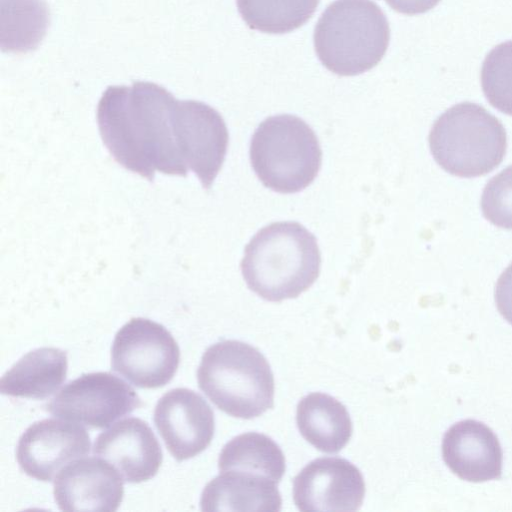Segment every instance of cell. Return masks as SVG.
<instances>
[{
	"instance_id": "cell-1",
	"label": "cell",
	"mask_w": 512,
	"mask_h": 512,
	"mask_svg": "<svg viewBox=\"0 0 512 512\" xmlns=\"http://www.w3.org/2000/svg\"><path fill=\"white\" fill-rule=\"evenodd\" d=\"M177 101L151 82L109 86L99 100L97 122L113 159L150 182L156 171L187 176L177 136Z\"/></svg>"
},
{
	"instance_id": "cell-2",
	"label": "cell",
	"mask_w": 512,
	"mask_h": 512,
	"mask_svg": "<svg viewBox=\"0 0 512 512\" xmlns=\"http://www.w3.org/2000/svg\"><path fill=\"white\" fill-rule=\"evenodd\" d=\"M321 257L315 236L297 222H275L259 230L245 247L243 278L263 299L296 298L318 278Z\"/></svg>"
},
{
	"instance_id": "cell-3",
	"label": "cell",
	"mask_w": 512,
	"mask_h": 512,
	"mask_svg": "<svg viewBox=\"0 0 512 512\" xmlns=\"http://www.w3.org/2000/svg\"><path fill=\"white\" fill-rule=\"evenodd\" d=\"M197 382L217 408L233 417L252 419L273 407L270 365L258 349L241 341L224 340L207 348Z\"/></svg>"
},
{
	"instance_id": "cell-4",
	"label": "cell",
	"mask_w": 512,
	"mask_h": 512,
	"mask_svg": "<svg viewBox=\"0 0 512 512\" xmlns=\"http://www.w3.org/2000/svg\"><path fill=\"white\" fill-rule=\"evenodd\" d=\"M314 47L321 63L340 76H355L376 66L389 45L390 28L372 0H336L319 18Z\"/></svg>"
},
{
	"instance_id": "cell-5",
	"label": "cell",
	"mask_w": 512,
	"mask_h": 512,
	"mask_svg": "<svg viewBox=\"0 0 512 512\" xmlns=\"http://www.w3.org/2000/svg\"><path fill=\"white\" fill-rule=\"evenodd\" d=\"M434 160L458 177H478L503 160L507 137L502 123L484 107L461 102L441 114L429 133Z\"/></svg>"
},
{
	"instance_id": "cell-6",
	"label": "cell",
	"mask_w": 512,
	"mask_h": 512,
	"mask_svg": "<svg viewBox=\"0 0 512 512\" xmlns=\"http://www.w3.org/2000/svg\"><path fill=\"white\" fill-rule=\"evenodd\" d=\"M250 161L259 180L279 193H296L316 178L322 159L318 138L299 117L266 118L250 142Z\"/></svg>"
},
{
	"instance_id": "cell-7",
	"label": "cell",
	"mask_w": 512,
	"mask_h": 512,
	"mask_svg": "<svg viewBox=\"0 0 512 512\" xmlns=\"http://www.w3.org/2000/svg\"><path fill=\"white\" fill-rule=\"evenodd\" d=\"M179 363V346L162 324L136 317L115 335L111 367L138 388L165 386L174 377Z\"/></svg>"
},
{
	"instance_id": "cell-8",
	"label": "cell",
	"mask_w": 512,
	"mask_h": 512,
	"mask_svg": "<svg viewBox=\"0 0 512 512\" xmlns=\"http://www.w3.org/2000/svg\"><path fill=\"white\" fill-rule=\"evenodd\" d=\"M142 406L135 390L110 372L82 374L69 381L46 405L57 418L102 429Z\"/></svg>"
},
{
	"instance_id": "cell-9",
	"label": "cell",
	"mask_w": 512,
	"mask_h": 512,
	"mask_svg": "<svg viewBox=\"0 0 512 512\" xmlns=\"http://www.w3.org/2000/svg\"><path fill=\"white\" fill-rule=\"evenodd\" d=\"M88 432L65 419H43L31 424L20 436L16 460L29 477L51 482L68 463L90 452Z\"/></svg>"
},
{
	"instance_id": "cell-10",
	"label": "cell",
	"mask_w": 512,
	"mask_h": 512,
	"mask_svg": "<svg viewBox=\"0 0 512 512\" xmlns=\"http://www.w3.org/2000/svg\"><path fill=\"white\" fill-rule=\"evenodd\" d=\"M153 420L167 450L178 462L203 452L214 436L212 408L188 388L166 392L155 406Z\"/></svg>"
},
{
	"instance_id": "cell-11",
	"label": "cell",
	"mask_w": 512,
	"mask_h": 512,
	"mask_svg": "<svg viewBox=\"0 0 512 512\" xmlns=\"http://www.w3.org/2000/svg\"><path fill=\"white\" fill-rule=\"evenodd\" d=\"M364 495L360 470L339 457L315 459L293 480V499L300 511H357Z\"/></svg>"
},
{
	"instance_id": "cell-12",
	"label": "cell",
	"mask_w": 512,
	"mask_h": 512,
	"mask_svg": "<svg viewBox=\"0 0 512 512\" xmlns=\"http://www.w3.org/2000/svg\"><path fill=\"white\" fill-rule=\"evenodd\" d=\"M123 481L106 460L81 457L58 472L54 480V500L62 511L114 512L124 496Z\"/></svg>"
},
{
	"instance_id": "cell-13",
	"label": "cell",
	"mask_w": 512,
	"mask_h": 512,
	"mask_svg": "<svg viewBox=\"0 0 512 512\" xmlns=\"http://www.w3.org/2000/svg\"><path fill=\"white\" fill-rule=\"evenodd\" d=\"M178 113L184 161L208 190L226 156L229 140L226 124L214 108L196 100H179Z\"/></svg>"
},
{
	"instance_id": "cell-14",
	"label": "cell",
	"mask_w": 512,
	"mask_h": 512,
	"mask_svg": "<svg viewBox=\"0 0 512 512\" xmlns=\"http://www.w3.org/2000/svg\"><path fill=\"white\" fill-rule=\"evenodd\" d=\"M93 454L113 465L128 483L153 478L163 460L154 432L146 421L137 417L118 421L100 433L94 441Z\"/></svg>"
},
{
	"instance_id": "cell-15",
	"label": "cell",
	"mask_w": 512,
	"mask_h": 512,
	"mask_svg": "<svg viewBox=\"0 0 512 512\" xmlns=\"http://www.w3.org/2000/svg\"><path fill=\"white\" fill-rule=\"evenodd\" d=\"M442 457L448 468L469 482L499 479L503 452L495 433L484 423L466 419L453 424L442 440Z\"/></svg>"
},
{
	"instance_id": "cell-16",
	"label": "cell",
	"mask_w": 512,
	"mask_h": 512,
	"mask_svg": "<svg viewBox=\"0 0 512 512\" xmlns=\"http://www.w3.org/2000/svg\"><path fill=\"white\" fill-rule=\"evenodd\" d=\"M277 482L252 474L223 471L204 488L202 511H272L281 510Z\"/></svg>"
},
{
	"instance_id": "cell-17",
	"label": "cell",
	"mask_w": 512,
	"mask_h": 512,
	"mask_svg": "<svg viewBox=\"0 0 512 512\" xmlns=\"http://www.w3.org/2000/svg\"><path fill=\"white\" fill-rule=\"evenodd\" d=\"M67 354L55 347H41L22 356L0 380V391L11 397L44 399L66 379Z\"/></svg>"
},
{
	"instance_id": "cell-18",
	"label": "cell",
	"mask_w": 512,
	"mask_h": 512,
	"mask_svg": "<svg viewBox=\"0 0 512 512\" xmlns=\"http://www.w3.org/2000/svg\"><path fill=\"white\" fill-rule=\"evenodd\" d=\"M296 422L303 438L325 453L339 452L352 435L346 407L325 393L304 396L297 405Z\"/></svg>"
},
{
	"instance_id": "cell-19",
	"label": "cell",
	"mask_w": 512,
	"mask_h": 512,
	"mask_svg": "<svg viewBox=\"0 0 512 512\" xmlns=\"http://www.w3.org/2000/svg\"><path fill=\"white\" fill-rule=\"evenodd\" d=\"M218 468L220 472H242L279 483L286 466L282 450L270 437L248 432L224 445L219 454Z\"/></svg>"
},
{
	"instance_id": "cell-20",
	"label": "cell",
	"mask_w": 512,
	"mask_h": 512,
	"mask_svg": "<svg viewBox=\"0 0 512 512\" xmlns=\"http://www.w3.org/2000/svg\"><path fill=\"white\" fill-rule=\"evenodd\" d=\"M1 49L25 53L35 50L46 35L50 13L45 0H0Z\"/></svg>"
},
{
	"instance_id": "cell-21",
	"label": "cell",
	"mask_w": 512,
	"mask_h": 512,
	"mask_svg": "<svg viewBox=\"0 0 512 512\" xmlns=\"http://www.w3.org/2000/svg\"><path fill=\"white\" fill-rule=\"evenodd\" d=\"M249 28L270 34L291 32L305 24L319 0H236Z\"/></svg>"
},
{
	"instance_id": "cell-22",
	"label": "cell",
	"mask_w": 512,
	"mask_h": 512,
	"mask_svg": "<svg viewBox=\"0 0 512 512\" xmlns=\"http://www.w3.org/2000/svg\"><path fill=\"white\" fill-rule=\"evenodd\" d=\"M482 91L500 112L512 116V40L496 45L481 68Z\"/></svg>"
},
{
	"instance_id": "cell-23",
	"label": "cell",
	"mask_w": 512,
	"mask_h": 512,
	"mask_svg": "<svg viewBox=\"0 0 512 512\" xmlns=\"http://www.w3.org/2000/svg\"><path fill=\"white\" fill-rule=\"evenodd\" d=\"M481 210L493 225L512 229V165L493 176L485 185Z\"/></svg>"
},
{
	"instance_id": "cell-24",
	"label": "cell",
	"mask_w": 512,
	"mask_h": 512,
	"mask_svg": "<svg viewBox=\"0 0 512 512\" xmlns=\"http://www.w3.org/2000/svg\"><path fill=\"white\" fill-rule=\"evenodd\" d=\"M494 295L499 313L512 324V263L499 276Z\"/></svg>"
},
{
	"instance_id": "cell-25",
	"label": "cell",
	"mask_w": 512,
	"mask_h": 512,
	"mask_svg": "<svg viewBox=\"0 0 512 512\" xmlns=\"http://www.w3.org/2000/svg\"><path fill=\"white\" fill-rule=\"evenodd\" d=\"M387 4L395 11L406 14L416 15L425 13L434 8L440 0H385Z\"/></svg>"
}]
</instances>
